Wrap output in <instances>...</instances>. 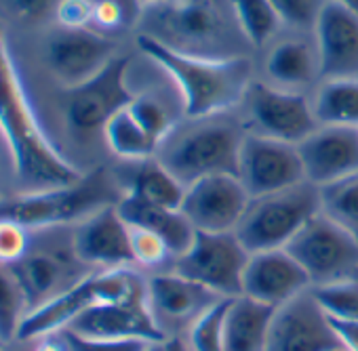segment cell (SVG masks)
I'll return each instance as SVG.
<instances>
[{
  "label": "cell",
  "mask_w": 358,
  "mask_h": 351,
  "mask_svg": "<svg viewBox=\"0 0 358 351\" xmlns=\"http://www.w3.org/2000/svg\"><path fill=\"white\" fill-rule=\"evenodd\" d=\"M135 36L201 59H243L255 49L247 40L232 0H169L143 9Z\"/></svg>",
  "instance_id": "6da1fadb"
},
{
  "label": "cell",
  "mask_w": 358,
  "mask_h": 351,
  "mask_svg": "<svg viewBox=\"0 0 358 351\" xmlns=\"http://www.w3.org/2000/svg\"><path fill=\"white\" fill-rule=\"evenodd\" d=\"M0 135L5 137L13 168L24 184L36 190L66 188L83 177V168L70 162L41 126L0 30Z\"/></svg>",
  "instance_id": "7a4b0ae2"
},
{
  "label": "cell",
  "mask_w": 358,
  "mask_h": 351,
  "mask_svg": "<svg viewBox=\"0 0 358 351\" xmlns=\"http://www.w3.org/2000/svg\"><path fill=\"white\" fill-rule=\"evenodd\" d=\"M247 135L238 107L211 116H186L158 141L154 158L188 188L211 174H236Z\"/></svg>",
  "instance_id": "3957f363"
},
{
  "label": "cell",
  "mask_w": 358,
  "mask_h": 351,
  "mask_svg": "<svg viewBox=\"0 0 358 351\" xmlns=\"http://www.w3.org/2000/svg\"><path fill=\"white\" fill-rule=\"evenodd\" d=\"M135 49L160 64L182 91L186 116H211L241 107L247 89L257 76L253 57L201 59L179 55L162 45L135 36Z\"/></svg>",
  "instance_id": "277c9868"
},
{
  "label": "cell",
  "mask_w": 358,
  "mask_h": 351,
  "mask_svg": "<svg viewBox=\"0 0 358 351\" xmlns=\"http://www.w3.org/2000/svg\"><path fill=\"white\" fill-rule=\"evenodd\" d=\"M124 190L112 164L87 170L83 177L66 188L34 190L30 194L0 202V217L13 219L28 230L32 227H74L93 213L116 207Z\"/></svg>",
  "instance_id": "5b68a950"
},
{
  "label": "cell",
  "mask_w": 358,
  "mask_h": 351,
  "mask_svg": "<svg viewBox=\"0 0 358 351\" xmlns=\"http://www.w3.org/2000/svg\"><path fill=\"white\" fill-rule=\"evenodd\" d=\"M320 211V188L301 181L293 188L251 198L234 234L249 253L287 248Z\"/></svg>",
  "instance_id": "8992f818"
},
{
  "label": "cell",
  "mask_w": 358,
  "mask_h": 351,
  "mask_svg": "<svg viewBox=\"0 0 358 351\" xmlns=\"http://www.w3.org/2000/svg\"><path fill=\"white\" fill-rule=\"evenodd\" d=\"M131 61V53H120L89 82L66 89V122L74 135L83 139H93L97 135L106 143V124L133 99L129 84Z\"/></svg>",
  "instance_id": "52a82bcc"
},
{
  "label": "cell",
  "mask_w": 358,
  "mask_h": 351,
  "mask_svg": "<svg viewBox=\"0 0 358 351\" xmlns=\"http://www.w3.org/2000/svg\"><path fill=\"white\" fill-rule=\"evenodd\" d=\"M238 110L249 133L293 145L301 143L320 126L312 107V95L276 89L257 76Z\"/></svg>",
  "instance_id": "ba28073f"
},
{
  "label": "cell",
  "mask_w": 358,
  "mask_h": 351,
  "mask_svg": "<svg viewBox=\"0 0 358 351\" xmlns=\"http://www.w3.org/2000/svg\"><path fill=\"white\" fill-rule=\"evenodd\" d=\"M308 274L312 286L331 284L358 274V242L322 211L285 248Z\"/></svg>",
  "instance_id": "9c48e42d"
},
{
  "label": "cell",
  "mask_w": 358,
  "mask_h": 351,
  "mask_svg": "<svg viewBox=\"0 0 358 351\" xmlns=\"http://www.w3.org/2000/svg\"><path fill=\"white\" fill-rule=\"evenodd\" d=\"M251 253L234 232H196L188 253L177 257L173 271L182 274L224 299L243 294V278Z\"/></svg>",
  "instance_id": "30bf717a"
},
{
  "label": "cell",
  "mask_w": 358,
  "mask_h": 351,
  "mask_svg": "<svg viewBox=\"0 0 358 351\" xmlns=\"http://www.w3.org/2000/svg\"><path fill=\"white\" fill-rule=\"evenodd\" d=\"M255 66L257 78L291 93L312 95L322 80L320 53L314 32L282 30L255 55Z\"/></svg>",
  "instance_id": "8fae6325"
},
{
  "label": "cell",
  "mask_w": 358,
  "mask_h": 351,
  "mask_svg": "<svg viewBox=\"0 0 358 351\" xmlns=\"http://www.w3.org/2000/svg\"><path fill=\"white\" fill-rule=\"evenodd\" d=\"M148 305L162 338L186 336L192 324L224 297L173 269L145 276Z\"/></svg>",
  "instance_id": "7c38bea8"
},
{
  "label": "cell",
  "mask_w": 358,
  "mask_h": 351,
  "mask_svg": "<svg viewBox=\"0 0 358 351\" xmlns=\"http://www.w3.org/2000/svg\"><path fill=\"white\" fill-rule=\"evenodd\" d=\"M236 177L249 196L257 198L306 181V170L297 145L249 133L241 149Z\"/></svg>",
  "instance_id": "4fadbf2b"
},
{
  "label": "cell",
  "mask_w": 358,
  "mask_h": 351,
  "mask_svg": "<svg viewBox=\"0 0 358 351\" xmlns=\"http://www.w3.org/2000/svg\"><path fill=\"white\" fill-rule=\"evenodd\" d=\"M343 349L331 318L312 288L274 309L266 351H337Z\"/></svg>",
  "instance_id": "5bb4252c"
},
{
  "label": "cell",
  "mask_w": 358,
  "mask_h": 351,
  "mask_svg": "<svg viewBox=\"0 0 358 351\" xmlns=\"http://www.w3.org/2000/svg\"><path fill=\"white\" fill-rule=\"evenodd\" d=\"M251 202L236 174H211L186 188L182 213L196 232H234Z\"/></svg>",
  "instance_id": "9a60e30c"
},
{
  "label": "cell",
  "mask_w": 358,
  "mask_h": 351,
  "mask_svg": "<svg viewBox=\"0 0 358 351\" xmlns=\"http://www.w3.org/2000/svg\"><path fill=\"white\" fill-rule=\"evenodd\" d=\"M120 53L116 38H108L93 30L62 28L47 45L49 68L64 89L89 82Z\"/></svg>",
  "instance_id": "2e32d148"
},
{
  "label": "cell",
  "mask_w": 358,
  "mask_h": 351,
  "mask_svg": "<svg viewBox=\"0 0 358 351\" xmlns=\"http://www.w3.org/2000/svg\"><path fill=\"white\" fill-rule=\"evenodd\" d=\"M76 257L93 271L133 267L131 227L120 217L118 204L106 207L72 227Z\"/></svg>",
  "instance_id": "e0dca14e"
},
{
  "label": "cell",
  "mask_w": 358,
  "mask_h": 351,
  "mask_svg": "<svg viewBox=\"0 0 358 351\" xmlns=\"http://www.w3.org/2000/svg\"><path fill=\"white\" fill-rule=\"evenodd\" d=\"M306 181L327 188L358 172V128L320 124L297 143Z\"/></svg>",
  "instance_id": "ac0fdd59"
},
{
  "label": "cell",
  "mask_w": 358,
  "mask_h": 351,
  "mask_svg": "<svg viewBox=\"0 0 358 351\" xmlns=\"http://www.w3.org/2000/svg\"><path fill=\"white\" fill-rule=\"evenodd\" d=\"M11 269L26 290L30 309L59 297L93 274V269L76 257L72 238L64 248L28 253V257Z\"/></svg>",
  "instance_id": "d6986e66"
},
{
  "label": "cell",
  "mask_w": 358,
  "mask_h": 351,
  "mask_svg": "<svg viewBox=\"0 0 358 351\" xmlns=\"http://www.w3.org/2000/svg\"><path fill=\"white\" fill-rule=\"evenodd\" d=\"M66 330H72L85 336L139 338L148 343L164 341L148 305V284L141 292H135L122 301L95 305L87 309Z\"/></svg>",
  "instance_id": "ffe728a7"
},
{
  "label": "cell",
  "mask_w": 358,
  "mask_h": 351,
  "mask_svg": "<svg viewBox=\"0 0 358 351\" xmlns=\"http://www.w3.org/2000/svg\"><path fill=\"white\" fill-rule=\"evenodd\" d=\"M310 288L312 282L308 274L285 248L251 253L243 278L245 297L276 309Z\"/></svg>",
  "instance_id": "44dd1931"
},
{
  "label": "cell",
  "mask_w": 358,
  "mask_h": 351,
  "mask_svg": "<svg viewBox=\"0 0 358 351\" xmlns=\"http://www.w3.org/2000/svg\"><path fill=\"white\" fill-rule=\"evenodd\" d=\"M324 78H358V13L324 3L314 26Z\"/></svg>",
  "instance_id": "7402d4cb"
},
{
  "label": "cell",
  "mask_w": 358,
  "mask_h": 351,
  "mask_svg": "<svg viewBox=\"0 0 358 351\" xmlns=\"http://www.w3.org/2000/svg\"><path fill=\"white\" fill-rule=\"evenodd\" d=\"M133 99L129 103V112L137 118V122L148 130V135L158 141L186 118V103L182 91L171 78V74L158 64L156 80L143 87H131Z\"/></svg>",
  "instance_id": "603a6c76"
},
{
  "label": "cell",
  "mask_w": 358,
  "mask_h": 351,
  "mask_svg": "<svg viewBox=\"0 0 358 351\" xmlns=\"http://www.w3.org/2000/svg\"><path fill=\"white\" fill-rule=\"evenodd\" d=\"M112 164L116 177L124 190V196H135L154 204L182 209L186 188L179 184L173 174L154 158L143 160H114Z\"/></svg>",
  "instance_id": "cb8c5ba5"
},
{
  "label": "cell",
  "mask_w": 358,
  "mask_h": 351,
  "mask_svg": "<svg viewBox=\"0 0 358 351\" xmlns=\"http://www.w3.org/2000/svg\"><path fill=\"white\" fill-rule=\"evenodd\" d=\"M118 213L129 225L158 234L169 244L175 259L188 253L196 238V230L182 213V209H171L135 196H124L118 202Z\"/></svg>",
  "instance_id": "d4e9b609"
},
{
  "label": "cell",
  "mask_w": 358,
  "mask_h": 351,
  "mask_svg": "<svg viewBox=\"0 0 358 351\" xmlns=\"http://www.w3.org/2000/svg\"><path fill=\"white\" fill-rule=\"evenodd\" d=\"M274 307L251 297L228 301L224 320V351H266Z\"/></svg>",
  "instance_id": "484cf974"
},
{
  "label": "cell",
  "mask_w": 358,
  "mask_h": 351,
  "mask_svg": "<svg viewBox=\"0 0 358 351\" xmlns=\"http://www.w3.org/2000/svg\"><path fill=\"white\" fill-rule=\"evenodd\" d=\"M318 124L358 128V78H324L312 93Z\"/></svg>",
  "instance_id": "4316f807"
},
{
  "label": "cell",
  "mask_w": 358,
  "mask_h": 351,
  "mask_svg": "<svg viewBox=\"0 0 358 351\" xmlns=\"http://www.w3.org/2000/svg\"><path fill=\"white\" fill-rule=\"evenodd\" d=\"M103 139L112 160H143L156 151V141L129 112V105L110 118L103 128Z\"/></svg>",
  "instance_id": "83f0119b"
},
{
  "label": "cell",
  "mask_w": 358,
  "mask_h": 351,
  "mask_svg": "<svg viewBox=\"0 0 358 351\" xmlns=\"http://www.w3.org/2000/svg\"><path fill=\"white\" fill-rule=\"evenodd\" d=\"M232 7L255 53L266 49L285 30L270 0H232Z\"/></svg>",
  "instance_id": "f1b7e54d"
},
{
  "label": "cell",
  "mask_w": 358,
  "mask_h": 351,
  "mask_svg": "<svg viewBox=\"0 0 358 351\" xmlns=\"http://www.w3.org/2000/svg\"><path fill=\"white\" fill-rule=\"evenodd\" d=\"M30 313V301L11 267L0 265V341L17 343L20 328Z\"/></svg>",
  "instance_id": "f546056e"
},
{
  "label": "cell",
  "mask_w": 358,
  "mask_h": 351,
  "mask_svg": "<svg viewBox=\"0 0 358 351\" xmlns=\"http://www.w3.org/2000/svg\"><path fill=\"white\" fill-rule=\"evenodd\" d=\"M93 17L91 30L103 34L108 38H116L127 32H135L139 28L143 15L141 0H91Z\"/></svg>",
  "instance_id": "4dcf8cb0"
},
{
  "label": "cell",
  "mask_w": 358,
  "mask_h": 351,
  "mask_svg": "<svg viewBox=\"0 0 358 351\" xmlns=\"http://www.w3.org/2000/svg\"><path fill=\"white\" fill-rule=\"evenodd\" d=\"M322 213L339 223L358 242V172L320 188Z\"/></svg>",
  "instance_id": "1f68e13d"
},
{
  "label": "cell",
  "mask_w": 358,
  "mask_h": 351,
  "mask_svg": "<svg viewBox=\"0 0 358 351\" xmlns=\"http://www.w3.org/2000/svg\"><path fill=\"white\" fill-rule=\"evenodd\" d=\"M131 227V253H133V267L143 276L160 274L173 269L175 255L171 253L169 244L154 232L143 227Z\"/></svg>",
  "instance_id": "d6a6232c"
},
{
  "label": "cell",
  "mask_w": 358,
  "mask_h": 351,
  "mask_svg": "<svg viewBox=\"0 0 358 351\" xmlns=\"http://www.w3.org/2000/svg\"><path fill=\"white\" fill-rule=\"evenodd\" d=\"M322 311L337 322H358V278L312 286Z\"/></svg>",
  "instance_id": "836d02e7"
},
{
  "label": "cell",
  "mask_w": 358,
  "mask_h": 351,
  "mask_svg": "<svg viewBox=\"0 0 358 351\" xmlns=\"http://www.w3.org/2000/svg\"><path fill=\"white\" fill-rule=\"evenodd\" d=\"M230 299H222L207 313H203L186 334L192 351H224V320Z\"/></svg>",
  "instance_id": "e575fe53"
},
{
  "label": "cell",
  "mask_w": 358,
  "mask_h": 351,
  "mask_svg": "<svg viewBox=\"0 0 358 351\" xmlns=\"http://www.w3.org/2000/svg\"><path fill=\"white\" fill-rule=\"evenodd\" d=\"M285 30L314 32L318 15L327 0H270Z\"/></svg>",
  "instance_id": "d590c367"
},
{
  "label": "cell",
  "mask_w": 358,
  "mask_h": 351,
  "mask_svg": "<svg viewBox=\"0 0 358 351\" xmlns=\"http://www.w3.org/2000/svg\"><path fill=\"white\" fill-rule=\"evenodd\" d=\"M30 230L13 219L0 217V265L13 267L28 257Z\"/></svg>",
  "instance_id": "8d00e7d4"
},
{
  "label": "cell",
  "mask_w": 358,
  "mask_h": 351,
  "mask_svg": "<svg viewBox=\"0 0 358 351\" xmlns=\"http://www.w3.org/2000/svg\"><path fill=\"white\" fill-rule=\"evenodd\" d=\"M70 351H148L156 343L139 338H108V336H85L72 330H62Z\"/></svg>",
  "instance_id": "74e56055"
},
{
  "label": "cell",
  "mask_w": 358,
  "mask_h": 351,
  "mask_svg": "<svg viewBox=\"0 0 358 351\" xmlns=\"http://www.w3.org/2000/svg\"><path fill=\"white\" fill-rule=\"evenodd\" d=\"M91 0H62L55 11V20L66 30H91Z\"/></svg>",
  "instance_id": "f35d334b"
},
{
  "label": "cell",
  "mask_w": 358,
  "mask_h": 351,
  "mask_svg": "<svg viewBox=\"0 0 358 351\" xmlns=\"http://www.w3.org/2000/svg\"><path fill=\"white\" fill-rule=\"evenodd\" d=\"M15 11L24 17V20H43L47 15H55L57 5L62 0H11Z\"/></svg>",
  "instance_id": "ab89813d"
},
{
  "label": "cell",
  "mask_w": 358,
  "mask_h": 351,
  "mask_svg": "<svg viewBox=\"0 0 358 351\" xmlns=\"http://www.w3.org/2000/svg\"><path fill=\"white\" fill-rule=\"evenodd\" d=\"M335 326V332L343 345L345 351H358V322H337L331 320Z\"/></svg>",
  "instance_id": "60d3db41"
},
{
  "label": "cell",
  "mask_w": 358,
  "mask_h": 351,
  "mask_svg": "<svg viewBox=\"0 0 358 351\" xmlns=\"http://www.w3.org/2000/svg\"><path fill=\"white\" fill-rule=\"evenodd\" d=\"M28 351H70V347H68L66 336L57 332V334H49V336L28 343Z\"/></svg>",
  "instance_id": "b9f144b4"
},
{
  "label": "cell",
  "mask_w": 358,
  "mask_h": 351,
  "mask_svg": "<svg viewBox=\"0 0 358 351\" xmlns=\"http://www.w3.org/2000/svg\"><path fill=\"white\" fill-rule=\"evenodd\" d=\"M160 351H192V349H190L186 336H171V338L162 341Z\"/></svg>",
  "instance_id": "7bdbcfd3"
},
{
  "label": "cell",
  "mask_w": 358,
  "mask_h": 351,
  "mask_svg": "<svg viewBox=\"0 0 358 351\" xmlns=\"http://www.w3.org/2000/svg\"><path fill=\"white\" fill-rule=\"evenodd\" d=\"M327 3H337V5H343V7H348L350 11L358 13V0H327Z\"/></svg>",
  "instance_id": "ee69618b"
},
{
  "label": "cell",
  "mask_w": 358,
  "mask_h": 351,
  "mask_svg": "<svg viewBox=\"0 0 358 351\" xmlns=\"http://www.w3.org/2000/svg\"><path fill=\"white\" fill-rule=\"evenodd\" d=\"M5 351H28V343H13Z\"/></svg>",
  "instance_id": "f6af8a7d"
},
{
  "label": "cell",
  "mask_w": 358,
  "mask_h": 351,
  "mask_svg": "<svg viewBox=\"0 0 358 351\" xmlns=\"http://www.w3.org/2000/svg\"><path fill=\"white\" fill-rule=\"evenodd\" d=\"M143 7H150V5H162V3H169V0H141Z\"/></svg>",
  "instance_id": "bcb514c9"
},
{
  "label": "cell",
  "mask_w": 358,
  "mask_h": 351,
  "mask_svg": "<svg viewBox=\"0 0 358 351\" xmlns=\"http://www.w3.org/2000/svg\"><path fill=\"white\" fill-rule=\"evenodd\" d=\"M160 345H162V343H156V345H152L148 351H160Z\"/></svg>",
  "instance_id": "7dc6e473"
},
{
  "label": "cell",
  "mask_w": 358,
  "mask_h": 351,
  "mask_svg": "<svg viewBox=\"0 0 358 351\" xmlns=\"http://www.w3.org/2000/svg\"><path fill=\"white\" fill-rule=\"evenodd\" d=\"M7 347H9V345H5V343H3V341H0V351H5V349H7Z\"/></svg>",
  "instance_id": "c3c4849f"
},
{
  "label": "cell",
  "mask_w": 358,
  "mask_h": 351,
  "mask_svg": "<svg viewBox=\"0 0 358 351\" xmlns=\"http://www.w3.org/2000/svg\"><path fill=\"white\" fill-rule=\"evenodd\" d=\"M337 351H345V349H337Z\"/></svg>",
  "instance_id": "681fc988"
},
{
  "label": "cell",
  "mask_w": 358,
  "mask_h": 351,
  "mask_svg": "<svg viewBox=\"0 0 358 351\" xmlns=\"http://www.w3.org/2000/svg\"><path fill=\"white\" fill-rule=\"evenodd\" d=\"M356 278H358V274H356Z\"/></svg>",
  "instance_id": "f907efd6"
}]
</instances>
